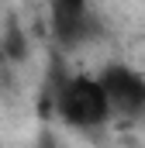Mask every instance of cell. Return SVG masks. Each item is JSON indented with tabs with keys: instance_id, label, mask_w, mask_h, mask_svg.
<instances>
[{
	"instance_id": "cell-3",
	"label": "cell",
	"mask_w": 145,
	"mask_h": 148,
	"mask_svg": "<svg viewBox=\"0 0 145 148\" xmlns=\"http://www.w3.org/2000/svg\"><path fill=\"white\" fill-rule=\"evenodd\" d=\"M100 86L107 93L110 114H124V117H138L145 114V76L135 73L131 66H107L100 73Z\"/></svg>"
},
{
	"instance_id": "cell-6",
	"label": "cell",
	"mask_w": 145,
	"mask_h": 148,
	"mask_svg": "<svg viewBox=\"0 0 145 148\" xmlns=\"http://www.w3.org/2000/svg\"><path fill=\"white\" fill-rule=\"evenodd\" d=\"M38 148H62V145H59V138H55L52 131H41V134H38Z\"/></svg>"
},
{
	"instance_id": "cell-5",
	"label": "cell",
	"mask_w": 145,
	"mask_h": 148,
	"mask_svg": "<svg viewBox=\"0 0 145 148\" xmlns=\"http://www.w3.org/2000/svg\"><path fill=\"white\" fill-rule=\"evenodd\" d=\"M7 83H10V62H7V55L0 52V90H7Z\"/></svg>"
},
{
	"instance_id": "cell-4",
	"label": "cell",
	"mask_w": 145,
	"mask_h": 148,
	"mask_svg": "<svg viewBox=\"0 0 145 148\" xmlns=\"http://www.w3.org/2000/svg\"><path fill=\"white\" fill-rule=\"evenodd\" d=\"M0 52L7 55V62H10V66L28 59L31 45H28V35H24V28L17 24V17H10V21H7V28H3V38H0Z\"/></svg>"
},
{
	"instance_id": "cell-1",
	"label": "cell",
	"mask_w": 145,
	"mask_h": 148,
	"mask_svg": "<svg viewBox=\"0 0 145 148\" xmlns=\"http://www.w3.org/2000/svg\"><path fill=\"white\" fill-rule=\"evenodd\" d=\"M52 103H55L59 117L76 131H93L110 117L107 93H104L100 79H93V76H72L69 73L55 86Z\"/></svg>"
},
{
	"instance_id": "cell-2",
	"label": "cell",
	"mask_w": 145,
	"mask_h": 148,
	"mask_svg": "<svg viewBox=\"0 0 145 148\" xmlns=\"http://www.w3.org/2000/svg\"><path fill=\"white\" fill-rule=\"evenodd\" d=\"M48 17H52V35L59 41V48H66V52L100 35V21L93 17L90 0H52Z\"/></svg>"
}]
</instances>
